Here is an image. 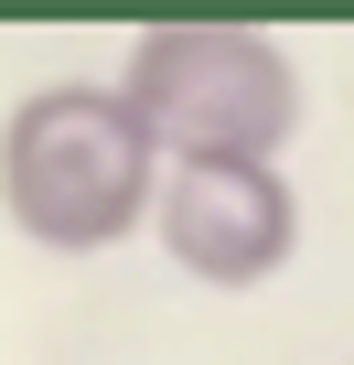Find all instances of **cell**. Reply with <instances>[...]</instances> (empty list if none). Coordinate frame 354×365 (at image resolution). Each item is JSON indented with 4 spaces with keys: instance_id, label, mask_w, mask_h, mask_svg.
<instances>
[{
    "instance_id": "obj_3",
    "label": "cell",
    "mask_w": 354,
    "mask_h": 365,
    "mask_svg": "<svg viewBox=\"0 0 354 365\" xmlns=\"http://www.w3.org/2000/svg\"><path fill=\"white\" fill-rule=\"evenodd\" d=\"M150 237L204 290H258L301 258V182L290 161H161Z\"/></svg>"
},
{
    "instance_id": "obj_1",
    "label": "cell",
    "mask_w": 354,
    "mask_h": 365,
    "mask_svg": "<svg viewBox=\"0 0 354 365\" xmlns=\"http://www.w3.org/2000/svg\"><path fill=\"white\" fill-rule=\"evenodd\" d=\"M161 205V150L118 76H43L0 118V215L43 258H108Z\"/></svg>"
},
{
    "instance_id": "obj_2",
    "label": "cell",
    "mask_w": 354,
    "mask_h": 365,
    "mask_svg": "<svg viewBox=\"0 0 354 365\" xmlns=\"http://www.w3.org/2000/svg\"><path fill=\"white\" fill-rule=\"evenodd\" d=\"M118 97L161 161H279L301 129V65L258 22H150L118 54Z\"/></svg>"
}]
</instances>
